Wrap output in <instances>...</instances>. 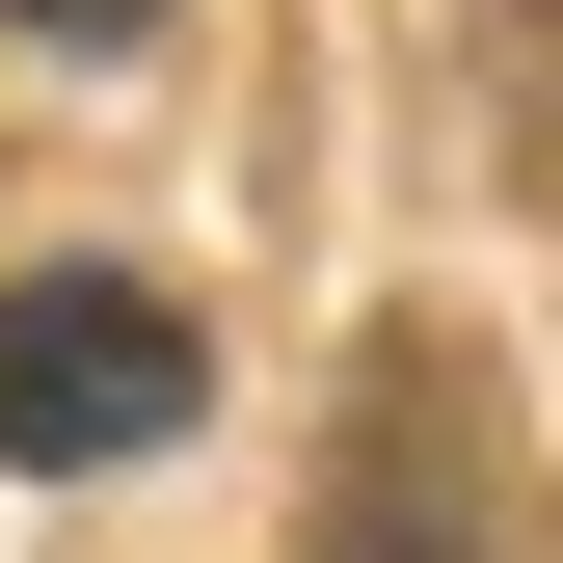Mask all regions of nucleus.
I'll return each mask as SVG.
<instances>
[{"label":"nucleus","mask_w":563,"mask_h":563,"mask_svg":"<svg viewBox=\"0 0 563 563\" xmlns=\"http://www.w3.org/2000/svg\"><path fill=\"white\" fill-rule=\"evenodd\" d=\"M188 376H216V349H188V296H134V268H27V296H0V456H27V483L162 456Z\"/></svg>","instance_id":"f257e3e1"},{"label":"nucleus","mask_w":563,"mask_h":563,"mask_svg":"<svg viewBox=\"0 0 563 563\" xmlns=\"http://www.w3.org/2000/svg\"><path fill=\"white\" fill-rule=\"evenodd\" d=\"M0 27H54V54H134V27H162V0H0Z\"/></svg>","instance_id":"f03ea898"},{"label":"nucleus","mask_w":563,"mask_h":563,"mask_svg":"<svg viewBox=\"0 0 563 563\" xmlns=\"http://www.w3.org/2000/svg\"><path fill=\"white\" fill-rule=\"evenodd\" d=\"M322 563H430V537H402V510H376V483H349V510H322Z\"/></svg>","instance_id":"7ed1b4c3"}]
</instances>
